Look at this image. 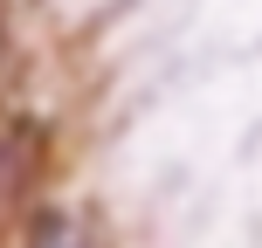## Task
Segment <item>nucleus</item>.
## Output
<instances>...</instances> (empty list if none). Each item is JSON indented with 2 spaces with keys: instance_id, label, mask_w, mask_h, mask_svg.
Here are the masks:
<instances>
[{
  "instance_id": "obj_1",
  "label": "nucleus",
  "mask_w": 262,
  "mask_h": 248,
  "mask_svg": "<svg viewBox=\"0 0 262 248\" xmlns=\"http://www.w3.org/2000/svg\"><path fill=\"white\" fill-rule=\"evenodd\" d=\"M41 166H49V131L35 118H0V241L21 235V221L35 228Z\"/></svg>"
},
{
  "instance_id": "obj_2",
  "label": "nucleus",
  "mask_w": 262,
  "mask_h": 248,
  "mask_svg": "<svg viewBox=\"0 0 262 248\" xmlns=\"http://www.w3.org/2000/svg\"><path fill=\"white\" fill-rule=\"evenodd\" d=\"M28 248H90V241H83V228L69 221V214H35V228H28Z\"/></svg>"
},
{
  "instance_id": "obj_3",
  "label": "nucleus",
  "mask_w": 262,
  "mask_h": 248,
  "mask_svg": "<svg viewBox=\"0 0 262 248\" xmlns=\"http://www.w3.org/2000/svg\"><path fill=\"white\" fill-rule=\"evenodd\" d=\"M0 49H7V0H0Z\"/></svg>"
}]
</instances>
